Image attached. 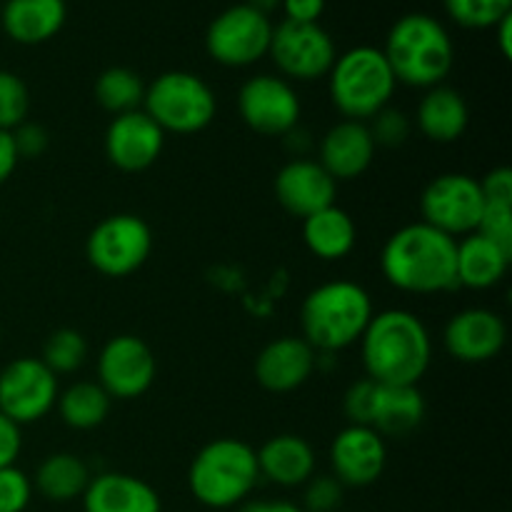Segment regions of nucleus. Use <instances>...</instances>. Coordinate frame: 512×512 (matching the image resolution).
Wrapping results in <instances>:
<instances>
[{
  "label": "nucleus",
  "mask_w": 512,
  "mask_h": 512,
  "mask_svg": "<svg viewBox=\"0 0 512 512\" xmlns=\"http://www.w3.org/2000/svg\"><path fill=\"white\" fill-rule=\"evenodd\" d=\"M375 158V143L368 123L340 120L325 130L318 143V163L328 170L335 183L358 180L368 173Z\"/></svg>",
  "instance_id": "nucleus-20"
},
{
  "label": "nucleus",
  "mask_w": 512,
  "mask_h": 512,
  "mask_svg": "<svg viewBox=\"0 0 512 512\" xmlns=\"http://www.w3.org/2000/svg\"><path fill=\"white\" fill-rule=\"evenodd\" d=\"M483 208L480 180L468 173L435 175L420 195V220L455 240L478 230Z\"/></svg>",
  "instance_id": "nucleus-10"
},
{
  "label": "nucleus",
  "mask_w": 512,
  "mask_h": 512,
  "mask_svg": "<svg viewBox=\"0 0 512 512\" xmlns=\"http://www.w3.org/2000/svg\"><path fill=\"white\" fill-rule=\"evenodd\" d=\"M45 365L53 370L55 375H70L80 370L88 360V340L80 330L75 328H58L45 338L43 355H40Z\"/></svg>",
  "instance_id": "nucleus-31"
},
{
  "label": "nucleus",
  "mask_w": 512,
  "mask_h": 512,
  "mask_svg": "<svg viewBox=\"0 0 512 512\" xmlns=\"http://www.w3.org/2000/svg\"><path fill=\"white\" fill-rule=\"evenodd\" d=\"M10 133H13V143L20 160H35L50 148V133L40 123H33V120H25Z\"/></svg>",
  "instance_id": "nucleus-39"
},
{
  "label": "nucleus",
  "mask_w": 512,
  "mask_h": 512,
  "mask_svg": "<svg viewBox=\"0 0 512 512\" xmlns=\"http://www.w3.org/2000/svg\"><path fill=\"white\" fill-rule=\"evenodd\" d=\"M450 18L463 28H495L512 13V0H443Z\"/></svg>",
  "instance_id": "nucleus-32"
},
{
  "label": "nucleus",
  "mask_w": 512,
  "mask_h": 512,
  "mask_svg": "<svg viewBox=\"0 0 512 512\" xmlns=\"http://www.w3.org/2000/svg\"><path fill=\"white\" fill-rule=\"evenodd\" d=\"M343 498L345 488L333 475H313L303 485V512H335Z\"/></svg>",
  "instance_id": "nucleus-35"
},
{
  "label": "nucleus",
  "mask_w": 512,
  "mask_h": 512,
  "mask_svg": "<svg viewBox=\"0 0 512 512\" xmlns=\"http://www.w3.org/2000/svg\"><path fill=\"white\" fill-rule=\"evenodd\" d=\"M65 18V0H5L0 5V25L5 35L20 45L48 43L60 33Z\"/></svg>",
  "instance_id": "nucleus-24"
},
{
  "label": "nucleus",
  "mask_w": 512,
  "mask_h": 512,
  "mask_svg": "<svg viewBox=\"0 0 512 512\" xmlns=\"http://www.w3.org/2000/svg\"><path fill=\"white\" fill-rule=\"evenodd\" d=\"M375 393L378 383L370 378L355 380L343 395V413L348 418V425H370L375 408Z\"/></svg>",
  "instance_id": "nucleus-37"
},
{
  "label": "nucleus",
  "mask_w": 512,
  "mask_h": 512,
  "mask_svg": "<svg viewBox=\"0 0 512 512\" xmlns=\"http://www.w3.org/2000/svg\"><path fill=\"white\" fill-rule=\"evenodd\" d=\"M90 478L93 473L80 455L53 453L35 470L33 490H38L50 503H70V500L83 498Z\"/></svg>",
  "instance_id": "nucleus-28"
},
{
  "label": "nucleus",
  "mask_w": 512,
  "mask_h": 512,
  "mask_svg": "<svg viewBox=\"0 0 512 512\" xmlns=\"http://www.w3.org/2000/svg\"><path fill=\"white\" fill-rule=\"evenodd\" d=\"M110 408H113V398L90 380H80L60 390L58 403H55L60 420L73 430L100 428L108 420Z\"/></svg>",
  "instance_id": "nucleus-29"
},
{
  "label": "nucleus",
  "mask_w": 512,
  "mask_h": 512,
  "mask_svg": "<svg viewBox=\"0 0 512 512\" xmlns=\"http://www.w3.org/2000/svg\"><path fill=\"white\" fill-rule=\"evenodd\" d=\"M383 55L398 83L423 90L443 85L455 65L453 38L440 20L425 13L395 20Z\"/></svg>",
  "instance_id": "nucleus-4"
},
{
  "label": "nucleus",
  "mask_w": 512,
  "mask_h": 512,
  "mask_svg": "<svg viewBox=\"0 0 512 512\" xmlns=\"http://www.w3.org/2000/svg\"><path fill=\"white\" fill-rule=\"evenodd\" d=\"M240 512H303V508L285 500H245Z\"/></svg>",
  "instance_id": "nucleus-44"
},
{
  "label": "nucleus",
  "mask_w": 512,
  "mask_h": 512,
  "mask_svg": "<svg viewBox=\"0 0 512 512\" xmlns=\"http://www.w3.org/2000/svg\"><path fill=\"white\" fill-rule=\"evenodd\" d=\"M508 340V325L490 308L458 310L445 323L443 345L458 363L483 365L500 355Z\"/></svg>",
  "instance_id": "nucleus-17"
},
{
  "label": "nucleus",
  "mask_w": 512,
  "mask_h": 512,
  "mask_svg": "<svg viewBox=\"0 0 512 512\" xmlns=\"http://www.w3.org/2000/svg\"><path fill=\"white\" fill-rule=\"evenodd\" d=\"M248 5H253L255 10H260V13L268 15L270 10H275L280 5V0H248Z\"/></svg>",
  "instance_id": "nucleus-46"
},
{
  "label": "nucleus",
  "mask_w": 512,
  "mask_h": 512,
  "mask_svg": "<svg viewBox=\"0 0 512 512\" xmlns=\"http://www.w3.org/2000/svg\"><path fill=\"white\" fill-rule=\"evenodd\" d=\"M143 110L163 128V133L193 135L213 123L218 98L200 75L168 70L145 85Z\"/></svg>",
  "instance_id": "nucleus-7"
},
{
  "label": "nucleus",
  "mask_w": 512,
  "mask_h": 512,
  "mask_svg": "<svg viewBox=\"0 0 512 512\" xmlns=\"http://www.w3.org/2000/svg\"><path fill=\"white\" fill-rule=\"evenodd\" d=\"M260 483L258 455L238 438H215L195 453L188 468V488L210 510L238 508Z\"/></svg>",
  "instance_id": "nucleus-5"
},
{
  "label": "nucleus",
  "mask_w": 512,
  "mask_h": 512,
  "mask_svg": "<svg viewBox=\"0 0 512 512\" xmlns=\"http://www.w3.org/2000/svg\"><path fill=\"white\" fill-rule=\"evenodd\" d=\"M512 263V250L495 240L485 238L483 233H470L458 240L455 248V275L458 288L490 290L503 283Z\"/></svg>",
  "instance_id": "nucleus-23"
},
{
  "label": "nucleus",
  "mask_w": 512,
  "mask_h": 512,
  "mask_svg": "<svg viewBox=\"0 0 512 512\" xmlns=\"http://www.w3.org/2000/svg\"><path fill=\"white\" fill-rule=\"evenodd\" d=\"M470 125V108L463 95L450 85H435L425 90L415 110V128L430 143L448 145L465 135Z\"/></svg>",
  "instance_id": "nucleus-25"
},
{
  "label": "nucleus",
  "mask_w": 512,
  "mask_h": 512,
  "mask_svg": "<svg viewBox=\"0 0 512 512\" xmlns=\"http://www.w3.org/2000/svg\"><path fill=\"white\" fill-rule=\"evenodd\" d=\"M98 385L113 400H135L148 393L158 375L153 348L138 335H115L100 348Z\"/></svg>",
  "instance_id": "nucleus-14"
},
{
  "label": "nucleus",
  "mask_w": 512,
  "mask_h": 512,
  "mask_svg": "<svg viewBox=\"0 0 512 512\" xmlns=\"http://www.w3.org/2000/svg\"><path fill=\"white\" fill-rule=\"evenodd\" d=\"M375 315L368 290L353 280H328L300 305V338L320 355H335L363 338Z\"/></svg>",
  "instance_id": "nucleus-3"
},
{
  "label": "nucleus",
  "mask_w": 512,
  "mask_h": 512,
  "mask_svg": "<svg viewBox=\"0 0 512 512\" xmlns=\"http://www.w3.org/2000/svg\"><path fill=\"white\" fill-rule=\"evenodd\" d=\"M33 500V480L18 468H0V512H25Z\"/></svg>",
  "instance_id": "nucleus-36"
},
{
  "label": "nucleus",
  "mask_w": 512,
  "mask_h": 512,
  "mask_svg": "<svg viewBox=\"0 0 512 512\" xmlns=\"http://www.w3.org/2000/svg\"><path fill=\"white\" fill-rule=\"evenodd\" d=\"M153 228L135 213H115L100 220L85 240V258L105 278H128L153 253Z\"/></svg>",
  "instance_id": "nucleus-8"
},
{
  "label": "nucleus",
  "mask_w": 512,
  "mask_h": 512,
  "mask_svg": "<svg viewBox=\"0 0 512 512\" xmlns=\"http://www.w3.org/2000/svg\"><path fill=\"white\" fill-rule=\"evenodd\" d=\"M268 55L285 80H320L328 78L338 48L328 30L320 23H290L283 20L273 28Z\"/></svg>",
  "instance_id": "nucleus-11"
},
{
  "label": "nucleus",
  "mask_w": 512,
  "mask_h": 512,
  "mask_svg": "<svg viewBox=\"0 0 512 512\" xmlns=\"http://www.w3.org/2000/svg\"><path fill=\"white\" fill-rule=\"evenodd\" d=\"M93 93L100 108L108 110L115 118V115L143 108L145 83L135 70L123 68V65H113V68H105L95 78Z\"/></svg>",
  "instance_id": "nucleus-30"
},
{
  "label": "nucleus",
  "mask_w": 512,
  "mask_h": 512,
  "mask_svg": "<svg viewBox=\"0 0 512 512\" xmlns=\"http://www.w3.org/2000/svg\"><path fill=\"white\" fill-rule=\"evenodd\" d=\"M23 450V428L0 413V468H10Z\"/></svg>",
  "instance_id": "nucleus-41"
},
{
  "label": "nucleus",
  "mask_w": 512,
  "mask_h": 512,
  "mask_svg": "<svg viewBox=\"0 0 512 512\" xmlns=\"http://www.w3.org/2000/svg\"><path fill=\"white\" fill-rule=\"evenodd\" d=\"M480 188L485 203H512V170L508 165L493 168L480 180Z\"/></svg>",
  "instance_id": "nucleus-40"
},
{
  "label": "nucleus",
  "mask_w": 512,
  "mask_h": 512,
  "mask_svg": "<svg viewBox=\"0 0 512 512\" xmlns=\"http://www.w3.org/2000/svg\"><path fill=\"white\" fill-rule=\"evenodd\" d=\"M280 8L290 23H318L325 10V0H280Z\"/></svg>",
  "instance_id": "nucleus-42"
},
{
  "label": "nucleus",
  "mask_w": 512,
  "mask_h": 512,
  "mask_svg": "<svg viewBox=\"0 0 512 512\" xmlns=\"http://www.w3.org/2000/svg\"><path fill=\"white\" fill-rule=\"evenodd\" d=\"M83 512H163L158 490L130 473H98L83 493Z\"/></svg>",
  "instance_id": "nucleus-21"
},
{
  "label": "nucleus",
  "mask_w": 512,
  "mask_h": 512,
  "mask_svg": "<svg viewBox=\"0 0 512 512\" xmlns=\"http://www.w3.org/2000/svg\"><path fill=\"white\" fill-rule=\"evenodd\" d=\"M30 115V90L20 75L0 70V130H15Z\"/></svg>",
  "instance_id": "nucleus-33"
},
{
  "label": "nucleus",
  "mask_w": 512,
  "mask_h": 512,
  "mask_svg": "<svg viewBox=\"0 0 512 512\" xmlns=\"http://www.w3.org/2000/svg\"><path fill=\"white\" fill-rule=\"evenodd\" d=\"M398 80L385 60L383 50L358 45L338 55L328 73V90L335 110L343 120L365 123L393 100Z\"/></svg>",
  "instance_id": "nucleus-6"
},
{
  "label": "nucleus",
  "mask_w": 512,
  "mask_h": 512,
  "mask_svg": "<svg viewBox=\"0 0 512 512\" xmlns=\"http://www.w3.org/2000/svg\"><path fill=\"white\" fill-rule=\"evenodd\" d=\"M240 120L253 133L268 138H285L300 125L303 105L293 83L280 75L260 73L245 80L238 90Z\"/></svg>",
  "instance_id": "nucleus-13"
},
{
  "label": "nucleus",
  "mask_w": 512,
  "mask_h": 512,
  "mask_svg": "<svg viewBox=\"0 0 512 512\" xmlns=\"http://www.w3.org/2000/svg\"><path fill=\"white\" fill-rule=\"evenodd\" d=\"M273 190L285 213L305 220L318 210L335 205L338 183L330 178L328 170L318 160L293 158L278 170Z\"/></svg>",
  "instance_id": "nucleus-18"
},
{
  "label": "nucleus",
  "mask_w": 512,
  "mask_h": 512,
  "mask_svg": "<svg viewBox=\"0 0 512 512\" xmlns=\"http://www.w3.org/2000/svg\"><path fill=\"white\" fill-rule=\"evenodd\" d=\"M58 375L40 358H15L0 370V413L20 428L43 420L58 403Z\"/></svg>",
  "instance_id": "nucleus-12"
},
{
  "label": "nucleus",
  "mask_w": 512,
  "mask_h": 512,
  "mask_svg": "<svg viewBox=\"0 0 512 512\" xmlns=\"http://www.w3.org/2000/svg\"><path fill=\"white\" fill-rule=\"evenodd\" d=\"M303 243L315 258L325 263L348 258L358 243V228L348 210L340 205L318 210L303 220Z\"/></svg>",
  "instance_id": "nucleus-27"
},
{
  "label": "nucleus",
  "mask_w": 512,
  "mask_h": 512,
  "mask_svg": "<svg viewBox=\"0 0 512 512\" xmlns=\"http://www.w3.org/2000/svg\"><path fill=\"white\" fill-rule=\"evenodd\" d=\"M365 378L380 385H418L433 363V338L413 310L375 313L358 340Z\"/></svg>",
  "instance_id": "nucleus-1"
},
{
  "label": "nucleus",
  "mask_w": 512,
  "mask_h": 512,
  "mask_svg": "<svg viewBox=\"0 0 512 512\" xmlns=\"http://www.w3.org/2000/svg\"><path fill=\"white\" fill-rule=\"evenodd\" d=\"M318 370V353L295 335L270 340L258 353L253 365L255 380L263 390L275 395L303 388Z\"/></svg>",
  "instance_id": "nucleus-19"
},
{
  "label": "nucleus",
  "mask_w": 512,
  "mask_h": 512,
  "mask_svg": "<svg viewBox=\"0 0 512 512\" xmlns=\"http://www.w3.org/2000/svg\"><path fill=\"white\" fill-rule=\"evenodd\" d=\"M423 393L418 385H380L375 393V408L370 428L378 430L385 440L408 438L425 420Z\"/></svg>",
  "instance_id": "nucleus-26"
},
{
  "label": "nucleus",
  "mask_w": 512,
  "mask_h": 512,
  "mask_svg": "<svg viewBox=\"0 0 512 512\" xmlns=\"http://www.w3.org/2000/svg\"><path fill=\"white\" fill-rule=\"evenodd\" d=\"M495 30H498V48L500 53H503L505 60H510L512 55V13L505 15L503 20H500L498 25H495Z\"/></svg>",
  "instance_id": "nucleus-45"
},
{
  "label": "nucleus",
  "mask_w": 512,
  "mask_h": 512,
  "mask_svg": "<svg viewBox=\"0 0 512 512\" xmlns=\"http://www.w3.org/2000/svg\"><path fill=\"white\" fill-rule=\"evenodd\" d=\"M368 130L373 135L375 148L378 145L380 148H400L403 143H408L410 133H413V120L405 110L388 105L370 118Z\"/></svg>",
  "instance_id": "nucleus-34"
},
{
  "label": "nucleus",
  "mask_w": 512,
  "mask_h": 512,
  "mask_svg": "<svg viewBox=\"0 0 512 512\" xmlns=\"http://www.w3.org/2000/svg\"><path fill=\"white\" fill-rule=\"evenodd\" d=\"M478 233L512 250V203H485Z\"/></svg>",
  "instance_id": "nucleus-38"
},
{
  "label": "nucleus",
  "mask_w": 512,
  "mask_h": 512,
  "mask_svg": "<svg viewBox=\"0 0 512 512\" xmlns=\"http://www.w3.org/2000/svg\"><path fill=\"white\" fill-rule=\"evenodd\" d=\"M458 240L428 223H408L395 230L380 250V273L400 293L440 295L458 288L455 275Z\"/></svg>",
  "instance_id": "nucleus-2"
},
{
  "label": "nucleus",
  "mask_w": 512,
  "mask_h": 512,
  "mask_svg": "<svg viewBox=\"0 0 512 512\" xmlns=\"http://www.w3.org/2000/svg\"><path fill=\"white\" fill-rule=\"evenodd\" d=\"M260 478L280 488H303L315 475V450L305 438L295 433H280L265 440L258 450Z\"/></svg>",
  "instance_id": "nucleus-22"
},
{
  "label": "nucleus",
  "mask_w": 512,
  "mask_h": 512,
  "mask_svg": "<svg viewBox=\"0 0 512 512\" xmlns=\"http://www.w3.org/2000/svg\"><path fill=\"white\" fill-rule=\"evenodd\" d=\"M105 158L120 173H143L158 163L165 133L143 108L115 115L103 138Z\"/></svg>",
  "instance_id": "nucleus-16"
},
{
  "label": "nucleus",
  "mask_w": 512,
  "mask_h": 512,
  "mask_svg": "<svg viewBox=\"0 0 512 512\" xmlns=\"http://www.w3.org/2000/svg\"><path fill=\"white\" fill-rule=\"evenodd\" d=\"M18 163L20 158L13 143V133H10V130H0V185L8 178H13Z\"/></svg>",
  "instance_id": "nucleus-43"
},
{
  "label": "nucleus",
  "mask_w": 512,
  "mask_h": 512,
  "mask_svg": "<svg viewBox=\"0 0 512 512\" xmlns=\"http://www.w3.org/2000/svg\"><path fill=\"white\" fill-rule=\"evenodd\" d=\"M273 40L270 15L240 3L215 15L205 30V50L225 68H248L268 55Z\"/></svg>",
  "instance_id": "nucleus-9"
},
{
  "label": "nucleus",
  "mask_w": 512,
  "mask_h": 512,
  "mask_svg": "<svg viewBox=\"0 0 512 512\" xmlns=\"http://www.w3.org/2000/svg\"><path fill=\"white\" fill-rule=\"evenodd\" d=\"M388 465V443L370 425H345L330 443V468L343 488L378 483Z\"/></svg>",
  "instance_id": "nucleus-15"
}]
</instances>
